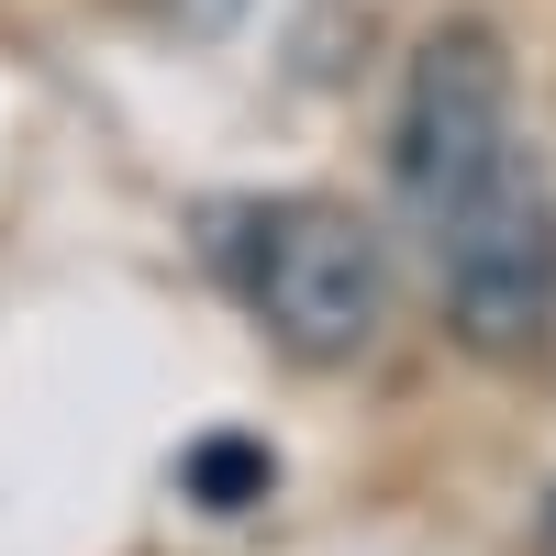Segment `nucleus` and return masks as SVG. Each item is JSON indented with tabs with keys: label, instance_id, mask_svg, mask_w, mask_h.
Returning <instances> with one entry per match:
<instances>
[{
	"label": "nucleus",
	"instance_id": "1",
	"mask_svg": "<svg viewBox=\"0 0 556 556\" xmlns=\"http://www.w3.org/2000/svg\"><path fill=\"white\" fill-rule=\"evenodd\" d=\"M223 278H235V301L267 323V345L301 356V367H345V356L379 345V323H390L379 235H367L345 201H312V190L235 212Z\"/></svg>",
	"mask_w": 556,
	"mask_h": 556
},
{
	"label": "nucleus",
	"instance_id": "2",
	"mask_svg": "<svg viewBox=\"0 0 556 556\" xmlns=\"http://www.w3.org/2000/svg\"><path fill=\"white\" fill-rule=\"evenodd\" d=\"M424 256H434L445 323L468 356H534L556 334V190H545L534 156H513L456 212H434Z\"/></svg>",
	"mask_w": 556,
	"mask_h": 556
},
{
	"label": "nucleus",
	"instance_id": "3",
	"mask_svg": "<svg viewBox=\"0 0 556 556\" xmlns=\"http://www.w3.org/2000/svg\"><path fill=\"white\" fill-rule=\"evenodd\" d=\"M523 156V123H513V56H501L490 23H445L424 34V56L401 78V112H390V190L424 235L434 212H456Z\"/></svg>",
	"mask_w": 556,
	"mask_h": 556
},
{
	"label": "nucleus",
	"instance_id": "4",
	"mask_svg": "<svg viewBox=\"0 0 556 556\" xmlns=\"http://www.w3.org/2000/svg\"><path fill=\"white\" fill-rule=\"evenodd\" d=\"M267 445H201L190 456V490H201V513H245V501H267Z\"/></svg>",
	"mask_w": 556,
	"mask_h": 556
},
{
	"label": "nucleus",
	"instance_id": "5",
	"mask_svg": "<svg viewBox=\"0 0 556 556\" xmlns=\"http://www.w3.org/2000/svg\"><path fill=\"white\" fill-rule=\"evenodd\" d=\"M156 34H190V45H212V34H235L245 23V0H134Z\"/></svg>",
	"mask_w": 556,
	"mask_h": 556
},
{
	"label": "nucleus",
	"instance_id": "6",
	"mask_svg": "<svg viewBox=\"0 0 556 556\" xmlns=\"http://www.w3.org/2000/svg\"><path fill=\"white\" fill-rule=\"evenodd\" d=\"M545 556H556V501H545Z\"/></svg>",
	"mask_w": 556,
	"mask_h": 556
}]
</instances>
